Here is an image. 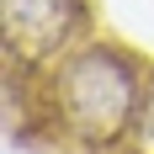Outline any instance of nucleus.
<instances>
[{
  "label": "nucleus",
  "instance_id": "nucleus-1",
  "mask_svg": "<svg viewBox=\"0 0 154 154\" xmlns=\"http://www.w3.org/2000/svg\"><path fill=\"white\" fill-rule=\"evenodd\" d=\"M149 69L154 64H143L128 43L101 32L53 69H5L11 133L21 143L59 138L80 154H122L143 112Z\"/></svg>",
  "mask_w": 154,
  "mask_h": 154
},
{
  "label": "nucleus",
  "instance_id": "nucleus-2",
  "mask_svg": "<svg viewBox=\"0 0 154 154\" xmlns=\"http://www.w3.org/2000/svg\"><path fill=\"white\" fill-rule=\"evenodd\" d=\"M5 69H53L64 53L96 37L91 0H0Z\"/></svg>",
  "mask_w": 154,
  "mask_h": 154
},
{
  "label": "nucleus",
  "instance_id": "nucleus-3",
  "mask_svg": "<svg viewBox=\"0 0 154 154\" xmlns=\"http://www.w3.org/2000/svg\"><path fill=\"white\" fill-rule=\"evenodd\" d=\"M128 154H154V69H149V91H143V112H138V128H133Z\"/></svg>",
  "mask_w": 154,
  "mask_h": 154
}]
</instances>
